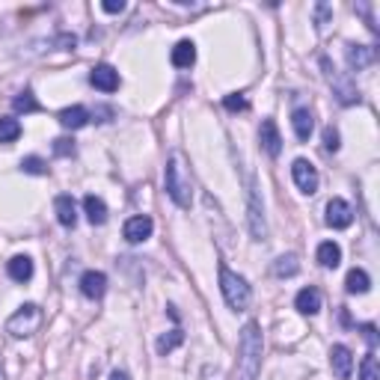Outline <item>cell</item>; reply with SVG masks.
<instances>
[{"instance_id":"24","label":"cell","mask_w":380,"mask_h":380,"mask_svg":"<svg viewBox=\"0 0 380 380\" xmlns=\"http://www.w3.org/2000/svg\"><path fill=\"white\" fill-rule=\"evenodd\" d=\"M21 137V122L12 116H0V143H15Z\"/></svg>"},{"instance_id":"1","label":"cell","mask_w":380,"mask_h":380,"mask_svg":"<svg viewBox=\"0 0 380 380\" xmlns=\"http://www.w3.org/2000/svg\"><path fill=\"white\" fill-rule=\"evenodd\" d=\"M262 330H258L256 321H249L241 330V339H238V365H235V374L238 380H256L258 377V368H262Z\"/></svg>"},{"instance_id":"7","label":"cell","mask_w":380,"mask_h":380,"mask_svg":"<svg viewBox=\"0 0 380 380\" xmlns=\"http://www.w3.org/2000/svg\"><path fill=\"white\" fill-rule=\"evenodd\" d=\"M152 229H155V223H152V217H146V214H137V217H131L125 223V241L128 244H143L149 235H152Z\"/></svg>"},{"instance_id":"16","label":"cell","mask_w":380,"mask_h":380,"mask_svg":"<svg viewBox=\"0 0 380 380\" xmlns=\"http://www.w3.org/2000/svg\"><path fill=\"white\" fill-rule=\"evenodd\" d=\"M294 306H297V312H303V315L321 312V292H318V288H303V292L294 297Z\"/></svg>"},{"instance_id":"36","label":"cell","mask_w":380,"mask_h":380,"mask_svg":"<svg viewBox=\"0 0 380 380\" xmlns=\"http://www.w3.org/2000/svg\"><path fill=\"white\" fill-rule=\"evenodd\" d=\"M0 380H3V368H0Z\"/></svg>"},{"instance_id":"6","label":"cell","mask_w":380,"mask_h":380,"mask_svg":"<svg viewBox=\"0 0 380 380\" xmlns=\"http://www.w3.org/2000/svg\"><path fill=\"white\" fill-rule=\"evenodd\" d=\"M354 223V208L345 202V199H330L327 202V226L333 229H348Z\"/></svg>"},{"instance_id":"14","label":"cell","mask_w":380,"mask_h":380,"mask_svg":"<svg viewBox=\"0 0 380 380\" xmlns=\"http://www.w3.org/2000/svg\"><path fill=\"white\" fill-rule=\"evenodd\" d=\"M54 211H57V220L63 223L66 229H72L77 223V205H75V199L72 196H57L54 199Z\"/></svg>"},{"instance_id":"27","label":"cell","mask_w":380,"mask_h":380,"mask_svg":"<svg viewBox=\"0 0 380 380\" xmlns=\"http://www.w3.org/2000/svg\"><path fill=\"white\" fill-rule=\"evenodd\" d=\"M297 271H300V265H297L294 256H283V258H276V262H274V274L276 276H294Z\"/></svg>"},{"instance_id":"4","label":"cell","mask_w":380,"mask_h":380,"mask_svg":"<svg viewBox=\"0 0 380 380\" xmlns=\"http://www.w3.org/2000/svg\"><path fill=\"white\" fill-rule=\"evenodd\" d=\"M42 321H45L42 309H39L36 303H24V306L6 321V333L15 336V339H27V336H33L36 330L42 327Z\"/></svg>"},{"instance_id":"3","label":"cell","mask_w":380,"mask_h":380,"mask_svg":"<svg viewBox=\"0 0 380 380\" xmlns=\"http://www.w3.org/2000/svg\"><path fill=\"white\" fill-rule=\"evenodd\" d=\"M220 292H223V300L232 309H247L249 306V300H253V292H249V285H247V279L244 276H238L235 271H229L226 265H220Z\"/></svg>"},{"instance_id":"21","label":"cell","mask_w":380,"mask_h":380,"mask_svg":"<svg viewBox=\"0 0 380 380\" xmlns=\"http://www.w3.org/2000/svg\"><path fill=\"white\" fill-rule=\"evenodd\" d=\"M84 211H86V217H89V223H93V226H102L104 220H107V205H104V199H98V196H93V193L84 199Z\"/></svg>"},{"instance_id":"30","label":"cell","mask_w":380,"mask_h":380,"mask_svg":"<svg viewBox=\"0 0 380 380\" xmlns=\"http://www.w3.org/2000/svg\"><path fill=\"white\" fill-rule=\"evenodd\" d=\"M223 107L235 113V110H247L249 102H247V95H244V93H232V95H226V98H223Z\"/></svg>"},{"instance_id":"23","label":"cell","mask_w":380,"mask_h":380,"mask_svg":"<svg viewBox=\"0 0 380 380\" xmlns=\"http://www.w3.org/2000/svg\"><path fill=\"white\" fill-rule=\"evenodd\" d=\"M345 288L351 294H365L368 288H372V279H368V274L365 271H359V267H354L351 274H348V279H345Z\"/></svg>"},{"instance_id":"20","label":"cell","mask_w":380,"mask_h":380,"mask_svg":"<svg viewBox=\"0 0 380 380\" xmlns=\"http://www.w3.org/2000/svg\"><path fill=\"white\" fill-rule=\"evenodd\" d=\"M292 125H294L297 140H309V137H312V128H315V119H312V113H309L306 107H300V110H294Z\"/></svg>"},{"instance_id":"13","label":"cell","mask_w":380,"mask_h":380,"mask_svg":"<svg viewBox=\"0 0 380 380\" xmlns=\"http://www.w3.org/2000/svg\"><path fill=\"white\" fill-rule=\"evenodd\" d=\"M249 232H253L256 241H262V238L267 235L265 214H262V205H258V193H256V187L249 190Z\"/></svg>"},{"instance_id":"28","label":"cell","mask_w":380,"mask_h":380,"mask_svg":"<svg viewBox=\"0 0 380 380\" xmlns=\"http://www.w3.org/2000/svg\"><path fill=\"white\" fill-rule=\"evenodd\" d=\"M12 107H15V113H36V110H42V107H39V102L33 98V93H21L12 102Z\"/></svg>"},{"instance_id":"2","label":"cell","mask_w":380,"mask_h":380,"mask_svg":"<svg viewBox=\"0 0 380 380\" xmlns=\"http://www.w3.org/2000/svg\"><path fill=\"white\" fill-rule=\"evenodd\" d=\"M164 182H167L169 199H173L178 208H190V202H193V182H190V169H187L184 155H178V152L169 155L167 169H164Z\"/></svg>"},{"instance_id":"25","label":"cell","mask_w":380,"mask_h":380,"mask_svg":"<svg viewBox=\"0 0 380 380\" xmlns=\"http://www.w3.org/2000/svg\"><path fill=\"white\" fill-rule=\"evenodd\" d=\"M182 342H184V333H182V330H169V333H164L161 339H158V354H161V357L173 354Z\"/></svg>"},{"instance_id":"18","label":"cell","mask_w":380,"mask_h":380,"mask_svg":"<svg viewBox=\"0 0 380 380\" xmlns=\"http://www.w3.org/2000/svg\"><path fill=\"white\" fill-rule=\"evenodd\" d=\"M6 271L15 283H30V279H33V262H30L27 256H15V258H9Z\"/></svg>"},{"instance_id":"22","label":"cell","mask_w":380,"mask_h":380,"mask_svg":"<svg viewBox=\"0 0 380 380\" xmlns=\"http://www.w3.org/2000/svg\"><path fill=\"white\" fill-rule=\"evenodd\" d=\"M339 262H342V247L339 244L324 241L321 247H318V265L321 267H339Z\"/></svg>"},{"instance_id":"33","label":"cell","mask_w":380,"mask_h":380,"mask_svg":"<svg viewBox=\"0 0 380 380\" xmlns=\"http://www.w3.org/2000/svg\"><path fill=\"white\" fill-rule=\"evenodd\" d=\"M102 9L110 12V15H116V12H122V9H125V0H104Z\"/></svg>"},{"instance_id":"17","label":"cell","mask_w":380,"mask_h":380,"mask_svg":"<svg viewBox=\"0 0 380 380\" xmlns=\"http://www.w3.org/2000/svg\"><path fill=\"white\" fill-rule=\"evenodd\" d=\"M169 59H173V66L175 68H190L196 63V45L193 42H187V39H182L175 48H173V54H169Z\"/></svg>"},{"instance_id":"8","label":"cell","mask_w":380,"mask_h":380,"mask_svg":"<svg viewBox=\"0 0 380 380\" xmlns=\"http://www.w3.org/2000/svg\"><path fill=\"white\" fill-rule=\"evenodd\" d=\"M324 68H327V77H330V84L336 86V95H339V102L342 104H354L359 102V93H357V86L348 81V77L342 75H336V68H330V59H324Z\"/></svg>"},{"instance_id":"34","label":"cell","mask_w":380,"mask_h":380,"mask_svg":"<svg viewBox=\"0 0 380 380\" xmlns=\"http://www.w3.org/2000/svg\"><path fill=\"white\" fill-rule=\"evenodd\" d=\"M363 336H365V342L372 345V348L377 345V330H374L372 324H363Z\"/></svg>"},{"instance_id":"19","label":"cell","mask_w":380,"mask_h":380,"mask_svg":"<svg viewBox=\"0 0 380 380\" xmlns=\"http://www.w3.org/2000/svg\"><path fill=\"white\" fill-rule=\"evenodd\" d=\"M374 48H368V45H351L348 48V63H351V68H365V66H372L374 63Z\"/></svg>"},{"instance_id":"32","label":"cell","mask_w":380,"mask_h":380,"mask_svg":"<svg viewBox=\"0 0 380 380\" xmlns=\"http://www.w3.org/2000/svg\"><path fill=\"white\" fill-rule=\"evenodd\" d=\"M324 149H327V152H339V131L333 125L324 128Z\"/></svg>"},{"instance_id":"31","label":"cell","mask_w":380,"mask_h":380,"mask_svg":"<svg viewBox=\"0 0 380 380\" xmlns=\"http://www.w3.org/2000/svg\"><path fill=\"white\" fill-rule=\"evenodd\" d=\"M54 155H59V158H68V155H75V143H72V140H66V137L54 140Z\"/></svg>"},{"instance_id":"35","label":"cell","mask_w":380,"mask_h":380,"mask_svg":"<svg viewBox=\"0 0 380 380\" xmlns=\"http://www.w3.org/2000/svg\"><path fill=\"white\" fill-rule=\"evenodd\" d=\"M110 380H131V377H128L125 372H113V374H110Z\"/></svg>"},{"instance_id":"11","label":"cell","mask_w":380,"mask_h":380,"mask_svg":"<svg viewBox=\"0 0 380 380\" xmlns=\"http://www.w3.org/2000/svg\"><path fill=\"white\" fill-rule=\"evenodd\" d=\"M258 140H262V149L271 158H276L279 152H283V137H279V128L274 119H265L262 122V131H258Z\"/></svg>"},{"instance_id":"10","label":"cell","mask_w":380,"mask_h":380,"mask_svg":"<svg viewBox=\"0 0 380 380\" xmlns=\"http://www.w3.org/2000/svg\"><path fill=\"white\" fill-rule=\"evenodd\" d=\"M89 84L102 93H116L119 89V72L113 66H95L93 75H89Z\"/></svg>"},{"instance_id":"15","label":"cell","mask_w":380,"mask_h":380,"mask_svg":"<svg viewBox=\"0 0 380 380\" xmlns=\"http://www.w3.org/2000/svg\"><path fill=\"white\" fill-rule=\"evenodd\" d=\"M59 125L68 128V131H77V128H84L89 122V113H86V107L81 104H75V107H66V110H59Z\"/></svg>"},{"instance_id":"29","label":"cell","mask_w":380,"mask_h":380,"mask_svg":"<svg viewBox=\"0 0 380 380\" xmlns=\"http://www.w3.org/2000/svg\"><path fill=\"white\" fill-rule=\"evenodd\" d=\"M21 169H24V173H30V175H45L48 173V164L42 161V158H24Z\"/></svg>"},{"instance_id":"12","label":"cell","mask_w":380,"mask_h":380,"mask_svg":"<svg viewBox=\"0 0 380 380\" xmlns=\"http://www.w3.org/2000/svg\"><path fill=\"white\" fill-rule=\"evenodd\" d=\"M81 292H84V297H89V300L104 297V292H107V276H104L102 271H86V274L81 276Z\"/></svg>"},{"instance_id":"9","label":"cell","mask_w":380,"mask_h":380,"mask_svg":"<svg viewBox=\"0 0 380 380\" xmlns=\"http://www.w3.org/2000/svg\"><path fill=\"white\" fill-rule=\"evenodd\" d=\"M330 368H333V374L339 380H348L354 372V354L348 351L345 345H336L333 351H330Z\"/></svg>"},{"instance_id":"26","label":"cell","mask_w":380,"mask_h":380,"mask_svg":"<svg viewBox=\"0 0 380 380\" xmlns=\"http://www.w3.org/2000/svg\"><path fill=\"white\" fill-rule=\"evenodd\" d=\"M359 380H380V368H377V357L365 354L363 365H359Z\"/></svg>"},{"instance_id":"5","label":"cell","mask_w":380,"mask_h":380,"mask_svg":"<svg viewBox=\"0 0 380 380\" xmlns=\"http://www.w3.org/2000/svg\"><path fill=\"white\" fill-rule=\"evenodd\" d=\"M292 178L303 193H315L318 190V169L309 164L306 158H297V161L292 164Z\"/></svg>"}]
</instances>
